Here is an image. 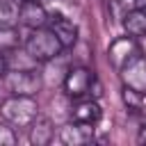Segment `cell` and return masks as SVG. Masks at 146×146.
Returning a JSON list of instances; mask_svg holds the SVG:
<instances>
[{"label":"cell","instance_id":"cell-17","mask_svg":"<svg viewBox=\"0 0 146 146\" xmlns=\"http://www.w3.org/2000/svg\"><path fill=\"white\" fill-rule=\"evenodd\" d=\"M137 144L146 146V123H141V128H139V132H137Z\"/></svg>","mask_w":146,"mask_h":146},{"label":"cell","instance_id":"cell-4","mask_svg":"<svg viewBox=\"0 0 146 146\" xmlns=\"http://www.w3.org/2000/svg\"><path fill=\"white\" fill-rule=\"evenodd\" d=\"M119 73H121L123 87H130L135 91L146 94V57L141 52H137L132 59H128L119 68Z\"/></svg>","mask_w":146,"mask_h":146},{"label":"cell","instance_id":"cell-7","mask_svg":"<svg viewBox=\"0 0 146 146\" xmlns=\"http://www.w3.org/2000/svg\"><path fill=\"white\" fill-rule=\"evenodd\" d=\"M137 52H139V48H137V43H135L132 36H119V39H114V41L110 43V48H107V59H110V64L119 71V68H121L128 59H132Z\"/></svg>","mask_w":146,"mask_h":146},{"label":"cell","instance_id":"cell-16","mask_svg":"<svg viewBox=\"0 0 146 146\" xmlns=\"http://www.w3.org/2000/svg\"><path fill=\"white\" fill-rule=\"evenodd\" d=\"M14 144H16V132H14V128L0 123V146H14Z\"/></svg>","mask_w":146,"mask_h":146},{"label":"cell","instance_id":"cell-15","mask_svg":"<svg viewBox=\"0 0 146 146\" xmlns=\"http://www.w3.org/2000/svg\"><path fill=\"white\" fill-rule=\"evenodd\" d=\"M123 103L128 105L130 112H132V110H139V107L146 105V94L135 91V89H130V87H123Z\"/></svg>","mask_w":146,"mask_h":146},{"label":"cell","instance_id":"cell-2","mask_svg":"<svg viewBox=\"0 0 146 146\" xmlns=\"http://www.w3.org/2000/svg\"><path fill=\"white\" fill-rule=\"evenodd\" d=\"M2 119L14 128H27L39 116V105L32 96H11L0 105Z\"/></svg>","mask_w":146,"mask_h":146},{"label":"cell","instance_id":"cell-12","mask_svg":"<svg viewBox=\"0 0 146 146\" xmlns=\"http://www.w3.org/2000/svg\"><path fill=\"white\" fill-rule=\"evenodd\" d=\"M123 30L132 39H144L146 36V14L139 7H132L123 16Z\"/></svg>","mask_w":146,"mask_h":146},{"label":"cell","instance_id":"cell-10","mask_svg":"<svg viewBox=\"0 0 146 146\" xmlns=\"http://www.w3.org/2000/svg\"><path fill=\"white\" fill-rule=\"evenodd\" d=\"M103 116V110L96 100L87 98V100H78L73 107H71V119L78 121V123H89V125H96Z\"/></svg>","mask_w":146,"mask_h":146},{"label":"cell","instance_id":"cell-14","mask_svg":"<svg viewBox=\"0 0 146 146\" xmlns=\"http://www.w3.org/2000/svg\"><path fill=\"white\" fill-rule=\"evenodd\" d=\"M18 48V32L14 25H0V52Z\"/></svg>","mask_w":146,"mask_h":146},{"label":"cell","instance_id":"cell-13","mask_svg":"<svg viewBox=\"0 0 146 146\" xmlns=\"http://www.w3.org/2000/svg\"><path fill=\"white\" fill-rule=\"evenodd\" d=\"M18 9H21V0H0V25H16Z\"/></svg>","mask_w":146,"mask_h":146},{"label":"cell","instance_id":"cell-19","mask_svg":"<svg viewBox=\"0 0 146 146\" xmlns=\"http://www.w3.org/2000/svg\"><path fill=\"white\" fill-rule=\"evenodd\" d=\"M34 2H41V5H43V2H46V0H34Z\"/></svg>","mask_w":146,"mask_h":146},{"label":"cell","instance_id":"cell-8","mask_svg":"<svg viewBox=\"0 0 146 146\" xmlns=\"http://www.w3.org/2000/svg\"><path fill=\"white\" fill-rule=\"evenodd\" d=\"M59 141L64 146H82V144H89L94 141V125L89 123H66L59 128Z\"/></svg>","mask_w":146,"mask_h":146},{"label":"cell","instance_id":"cell-5","mask_svg":"<svg viewBox=\"0 0 146 146\" xmlns=\"http://www.w3.org/2000/svg\"><path fill=\"white\" fill-rule=\"evenodd\" d=\"M94 84H96V78H94V73H91L89 68H84V66L71 68V71L66 73V78H64V91H66V96H71V98H75V100L82 98V96H87Z\"/></svg>","mask_w":146,"mask_h":146},{"label":"cell","instance_id":"cell-11","mask_svg":"<svg viewBox=\"0 0 146 146\" xmlns=\"http://www.w3.org/2000/svg\"><path fill=\"white\" fill-rule=\"evenodd\" d=\"M27 128H30V144H34V146H46V144L52 141L55 128H52V121H50V119L36 116Z\"/></svg>","mask_w":146,"mask_h":146},{"label":"cell","instance_id":"cell-18","mask_svg":"<svg viewBox=\"0 0 146 146\" xmlns=\"http://www.w3.org/2000/svg\"><path fill=\"white\" fill-rule=\"evenodd\" d=\"M7 73V62H5V52H0V78Z\"/></svg>","mask_w":146,"mask_h":146},{"label":"cell","instance_id":"cell-3","mask_svg":"<svg viewBox=\"0 0 146 146\" xmlns=\"http://www.w3.org/2000/svg\"><path fill=\"white\" fill-rule=\"evenodd\" d=\"M5 75H7V87L14 96H34L43 84L41 73L36 71V66H32V68H11Z\"/></svg>","mask_w":146,"mask_h":146},{"label":"cell","instance_id":"cell-9","mask_svg":"<svg viewBox=\"0 0 146 146\" xmlns=\"http://www.w3.org/2000/svg\"><path fill=\"white\" fill-rule=\"evenodd\" d=\"M48 11L41 2H34V0H21V9H18V21L23 25H27L30 30L34 27H43L48 23Z\"/></svg>","mask_w":146,"mask_h":146},{"label":"cell","instance_id":"cell-1","mask_svg":"<svg viewBox=\"0 0 146 146\" xmlns=\"http://www.w3.org/2000/svg\"><path fill=\"white\" fill-rule=\"evenodd\" d=\"M62 50H64V46L59 43V39L52 34L50 27H34L30 32V36L25 39V52L36 64L55 59Z\"/></svg>","mask_w":146,"mask_h":146},{"label":"cell","instance_id":"cell-6","mask_svg":"<svg viewBox=\"0 0 146 146\" xmlns=\"http://www.w3.org/2000/svg\"><path fill=\"white\" fill-rule=\"evenodd\" d=\"M48 27L52 30V34L59 39V43L64 48L75 46V41H78V25L71 21V16L52 14V16H48Z\"/></svg>","mask_w":146,"mask_h":146}]
</instances>
